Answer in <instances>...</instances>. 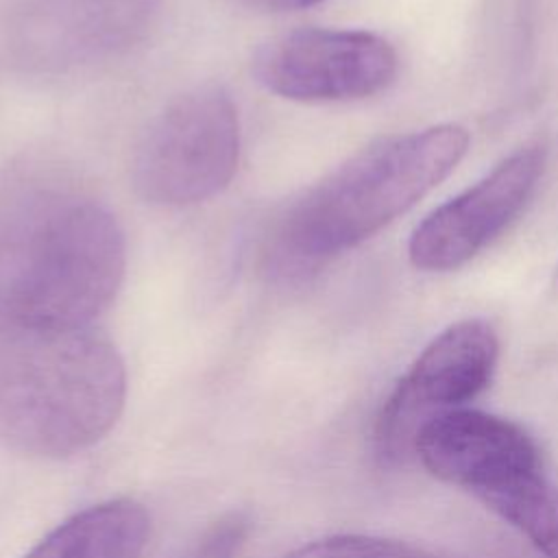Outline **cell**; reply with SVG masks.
<instances>
[{"label": "cell", "instance_id": "6da1fadb", "mask_svg": "<svg viewBox=\"0 0 558 558\" xmlns=\"http://www.w3.org/2000/svg\"><path fill=\"white\" fill-rule=\"evenodd\" d=\"M469 150L460 124L379 140L292 201L270 227L264 272L301 281L416 205Z\"/></svg>", "mask_w": 558, "mask_h": 558}, {"label": "cell", "instance_id": "7a4b0ae2", "mask_svg": "<svg viewBox=\"0 0 558 558\" xmlns=\"http://www.w3.org/2000/svg\"><path fill=\"white\" fill-rule=\"evenodd\" d=\"M126 366L94 327L15 333L0 347V440L24 456L68 458L118 423Z\"/></svg>", "mask_w": 558, "mask_h": 558}, {"label": "cell", "instance_id": "3957f363", "mask_svg": "<svg viewBox=\"0 0 558 558\" xmlns=\"http://www.w3.org/2000/svg\"><path fill=\"white\" fill-rule=\"evenodd\" d=\"M126 268L124 231L102 205L83 201L50 214L33 233L4 290L15 329H83L111 305Z\"/></svg>", "mask_w": 558, "mask_h": 558}, {"label": "cell", "instance_id": "277c9868", "mask_svg": "<svg viewBox=\"0 0 558 558\" xmlns=\"http://www.w3.org/2000/svg\"><path fill=\"white\" fill-rule=\"evenodd\" d=\"M240 159V120L229 92L198 85L170 100L142 133L131 181L140 198L187 207L220 194Z\"/></svg>", "mask_w": 558, "mask_h": 558}, {"label": "cell", "instance_id": "5b68a950", "mask_svg": "<svg viewBox=\"0 0 558 558\" xmlns=\"http://www.w3.org/2000/svg\"><path fill=\"white\" fill-rule=\"evenodd\" d=\"M497 360L499 338L488 320L466 318L440 331L386 397L375 423L377 453L401 460L425 421L466 408L488 388Z\"/></svg>", "mask_w": 558, "mask_h": 558}, {"label": "cell", "instance_id": "8992f818", "mask_svg": "<svg viewBox=\"0 0 558 558\" xmlns=\"http://www.w3.org/2000/svg\"><path fill=\"white\" fill-rule=\"evenodd\" d=\"M390 41L368 31L296 28L264 44L253 74L268 92L296 102H344L384 92L397 76Z\"/></svg>", "mask_w": 558, "mask_h": 558}, {"label": "cell", "instance_id": "52a82bcc", "mask_svg": "<svg viewBox=\"0 0 558 558\" xmlns=\"http://www.w3.org/2000/svg\"><path fill=\"white\" fill-rule=\"evenodd\" d=\"M412 449L434 477L473 493L484 504L543 473L541 451L521 425L473 408L425 421Z\"/></svg>", "mask_w": 558, "mask_h": 558}, {"label": "cell", "instance_id": "ba28073f", "mask_svg": "<svg viewBox=\"0 0 558 558\" xmlns=\"http://www.w3.org/2000/svg\"><path fill=\"white\" fill-rule=\"evenodd\" d=\"M543 163V148H519L477 183L436 207L412 231L408 242L412 266L445 272L475 257L521 211L536 187Z\"/></svg>", "mask_w": 558, "mask_h": 558}, {"label": "cell", "instance_id": "9c48e42d", "mask_svg": "<svg viewBox=\"0 0 558 558\" xmlns=\"http://www.w3.org/2000/svg\"><path fill=\"white\" fill-rule=\"evenodd\" d=\"M161 0H22L13 44L41 68H68L116 54L150 26Z\"/></svg>", "mask_w": 558, "mask_h": 558}, {"label": "cell", "instance_id": "30bf717a", "mask_svg": "<svg viewBox=\"0 0 558 558\" xmlns=\"http://www.w3.org/2000/svg\"><path fill=\"white\" fill-rule=\"evenodd\" d=\"M150 538L148 510L126 497L78 510L24 558H137Z\"/></svg>", "mask_w": 558, "mask_h": 558}, {"label": "cell", "instance_id": "8fae6325", "mask_svg": "<svg viewBox=\"0 0 558 558\" xmlns=\"http://www.w3.org/2000/svg\"><path fill=\"white\" fill-rule=\"evenodd\" d=\"M486 506L545 558H558V488L543 473L493 497Z\"/></svg>", "mask_w": 558, "mask_h": 558}, {"label": "cell", "instance_id": "7c38bea8", "mask_svg": "<svg viewBox=\"0 0 558 558\" xmlns=\"http://www.w3.org/2000/svg\"><path fill=\"white\" fill-rule=\"evenodd\" d=\"M281 558H440L425 547L371 534H333L305 543Z\"/></svg>", "mask_w": 558, "mask_h": 558}, {"label": "cell", "instance_id": "4fadbf2b", "mask_svg": "<svg viewBox=\"0 0 558 558\" xmlns=\"http://www.w3.org/2000/svg\"><path fill=\"white\" fill-rule=\"evenodd\" d=\"M248 532L251 517L242 510H231L203 532L185 558H238Z\"/></svg>", "mask_w": 558, "mask_h": 558}, {"label": "cell", "instance_id": "5bb4252c", "mask_svg": "<svg viewBox=\"0 0 558 558\" xmlns=\"http://www.w3.org/2000/svg\"><path fill=\"white\" fill-rule=\"evenodd\" d=\"M251 7L262 9V11H272V13H283V11H299L314 7L323 0H246Z\"/></svg>", "mask_w": 558, "mask_h": 558}]
</instances>
